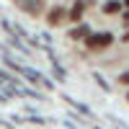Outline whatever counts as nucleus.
Instances as JSON below:
<instances>
[{
  "instance_id": "1",
  "label": "nucleus",
  "mask_w": 129,
  "mask_h": 129,
  "mask_svg": "<svg viewBox=\"0 0 129 129\" xmlns=\"http://www.w3.org/2000/svg\"><path fill=\"white\" fill-rule=\"evenodd\" d=\"M111 44H114V36L109 34V31H103V34H88V36H85V47H88L90 52L109 49Z\"/></svg>"
},
{
  "instance_id": "2",
  "label": "nucleus",
  "mask_w": 129,
  "mask_h": 129,
  "mask_svg": "<svg viewBox=\"0 0 129 129\" xmlns=\"http://www.w3.org/2000/svg\"><path fill=\"white\" fill-rule=\"evenodd\" d=\"M124 10V5H121V0H109V3L103 5V13L106 16H119Z\"/></svg>"
},
{
  "instance_id": "3",
  "label": "nucleus",
  "mask_w": 129,
  "mask_h": 129,
  "mask_svg": "<svg viewBox=\"0 0 129 129\" xmlns=\"http://www.w3.org/2000/svg\"><path fill=\"white\" fill-rule=\"evenodd\" d=\"M88 34H90V26L88 23H78V26L70 31V39H85Z\"/></svg>"
},
{
  "instance_id": "4",
  "label": "nucleus",
  "mask_w": 129,
  "mask_h": 129,
  "mask_svg": "<svg viewBox=\"0 0 129 129\" xmlns=\"http://www.w3.org/2000/svg\"><path fill=\"white\" fill-rule=\"evenodd\" d=\"M83 13H85V3H83V0H75L72 8H70V18H72V21H80Z\"/></svg>"
},
{
  "instance_id": "5",
  "label": "nucleus",
  "mask_w": 129,
  "mask_h": 129,
  "mask_svg": "<svg viewBox=\"0 0 129 129\" xmlns=\"http://www.w3.org/2000/svg\"><path fill=\"white\" fill-rule=\"evenodd\" d=\"M64 18V10L57 5V8H52L49 10V16H47V21H49V26H54V23H59V21Z\"/></svg>"
},
{
  "instance_id": "6",
  "label": "nucleus",
  "mask_w": 129,
  "mask_h": 129,
  "mask_svg": "<svg viewBox=\"0 0 129 129\" xmlns=\"http://www.w3.org/2000/svg\"><path fill=\"white\" fill-rule=\"evenodd\" d=\"M119 83H124V85H129V72H121V75H119Z\"/></svg>"
},
{
  "instance_id": "7",
  "label": "nucleus",
  "mask_w": 129,
  "mask_h": 129,
  "mask_svg": "<svg viewBox=\"0 0 129 129\" xmlns=\"http://www.w3.org/2000/svg\"><path fill=\"white\" fill-rule=\"evenodd\" d=\"M121 5H124V8H129V0H121Z\"/></svg>"
},
{
  "instance_id": "8",
  "label": "nucleus",
  "mask_w": 129,
  "mask_h": 129,
  "mask_svg": "<svg viewBox=\"0 0 129 129\" xmlns=\"http://www.w3.org/2000/svg\"><path fill=\"white\" fill-rule=\"evenodd\" d=\"M124 18H129V10H126V13H124Z\"/></svg>"
},
{
  "instance_id": "9",
  "label": "nucleus",
  "mask_w": 129,
  "mask_h": 129,
  "mask_svg": "<svg viewBox=\"0 0 129 129\" xmlns=\"http://www.w3.org/2000/svg\"><path fill=\"white\" fill-rule=\"evenodd\" d=\"M126 101H129V93H126Z\"/></svg>"
}]
</instances>
